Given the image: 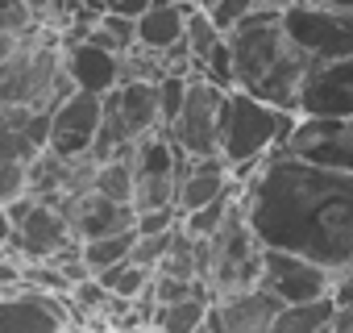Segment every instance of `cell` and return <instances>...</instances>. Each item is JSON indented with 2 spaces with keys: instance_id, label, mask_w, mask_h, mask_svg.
Here are the masks:
<instances>
[{
  "instance_id": "1",
  "label": "cell",
  "mask_w": 353,
  "mask_h": 333,
  "mask_svg": "<svg viewBox=\"0 0 353 333\" xmlns=\"http://www.w3.org/2000/svg\"><path fill=\"white\" fill-rule=\"evenodd\" d=\"M241 213L266 250L299 254L332 275L353 271V175L266 154L241 180Z\"/></svg>"
},
{
  "instance_id": "2",
  "label": "cell",
  "mask_w": 353,
  "mask_h": 333,
  "mask_svg": "<svg viewBox=\"0 0 353 333\" xmlns=\"http://www.w3.org/2000/svg\"><path fill=\"white\" fill-rule=\"evenodd\" d=\"M225 42L233 59V88L258 96L262 104L295 113L312 59L287 38V30L279 21H241L225 34Z\"/></svg>"
},
{
  "instance_id": "3",
  "label": "cell",
  "mask_w": 353,
  "mask_h": 333,
  "mask_svg": "<svg viewBox=\"0 0 353 333\" xmlns=\"http://www.w3.org/2000/svg\"><path fill=\"white\" fill-rule=\"evenodd\" d=\"M295 117L299 113H287V108H274V104H262L258 96L233 88L225 96V121H221V158L229 162L233 180H245L254 166L274 154L287 133L295 129Z\"/></svg>"
},
{
  "instance_id": "4",
  "label": "cell",
  "mask_w": 353,
  "mask_h": 333,
  "mask_svg": "<svg viewBox=\"0 0 353 333\" xmlns=\"http://www.w3.org/2000/svg\"><path fill=\"white\" fill-rule=\"evenodd\" d=\"M262 279V242L254 238L245 213H241V196L229 209V217L221 221V229L208 238V271H204V287L208 296H233L245 287H258Z\"/></svg>"
},
{
  "instance_id": "5",
  "label": "cell",
  "mask_w": 353,
  "mask_h": 333,
  "mask_svg": "<svg viewBox=\"0 0 353 333\" xmlns=\"http://www.w3.org/2000/svg\"><path fill=\"white\" fill-rule=\"evenodd\" d=\"M117 158L129 162L133 175V213L141 209H174V184H179V166H183V150L174 146L162 129H150L141 137H133Z\"/></svg>"
},
{
  "instance_id": "6",
  "label": "cell",
  "mask_w": 353,
  "mask_h": 333,
  "mask_svg": "<svg viewBox=\"0 0 353 333\" xmlns=\"http://www.w3.org/2000/svg\"><path fill=\"white\" fill-rule=\"evenodd\" d=\"M9 250L21 258V263H50L67 250H75V234H71V221L63 217V209L54 200H42V196H21L13 200L9 209Z\"/></svg>"
},
{
  "instance_id": "7",
  "label": "cell",
  "mask_w": 353,
  "mask_h": 333,
  "mask_svg": "<svg viewBox=\"0 0 353 333\" xmlns=\"http://www.w3.org/2000/svg\"><path fill=\"white\" fill-rule=\"evenodd\" d=\"M225 88L208 84L204 75H188V92H183V108L170 121L166 137L179 146L188 158H204L221 150V121H225Z\"/></svg>"
},
{
  "instance_id": "8",
  "label": "cell",
  "mask_w": 353,
  "mask_h": 333,
  "mask_svg": "<svg viewBox=\"0 0 353 333\" xmlns=\"http://www.w3.org/2000/svg\"><path fill=\"white\" fill-rule=\"evenodd\" d=\"M279 26L287 30V38L312 63H328V59H349L353 55V13H336V9H320V5L291 0L287 13L279 17Z\"/></svg>"
},
{
  "instance_id": "9",
  "label": "cell",
  "mask_w": 353,
  "mask_h": 333,
  "mask_svg": "<svg viewBox=\"0 0 353 333\" xmlns=\"http://www.w3.org/2000/svg\"><path fill=\"white\" fill-rule=\"evenodd\" d=\"M279 150L353 175V117H295V129Z\"/></svg>"
},
{
  "instance_id": "10",
  "label": "cell",
  "mask_w": 353,
  "mask_h": 333,
  "mask_svg": "<svg viewBox=\"0 0 353 333\" xmlns=\"http://www.w3.org/2000/svg\"><path fill=\"white\" fill-rule=\"evenodd\" d=\"M274 300L283 304H303V300H320V296H332V283L336 275L299 258V254H287V250H266L262 246V279H258Z\"/></svg>"
},
{
  "instance_id": "11",
  "label": "cell",
  "mask_w": 353,
  "mask_h": 333,
  "mask_svg": "<svg viewBox=\"0 0 353 333\" xmlns=\"http://www.w3.org/2000/svg\"><path fill=\"white\" fill-rule=\"evenodd\" d=\"M299 117H353V55L312 63L299 84Z\"/></svg>"
},
{
  "instance_id": "12",
  "label": "cell",
  "mask_w": 353,
  "mask_h": 333,
  "mask_svg": "<svg viewBox=\"0 0 353 333\" xmlns=\"http://www.w3.org/2000/svg\"><path fill=\"white\" fill-rule=\"evenodd\" d=\"M67 329V304L54 292L38 287H9L0 296V333H59Z\"/></svg>"
},
{
  "instance_id": "13",
  "label": "cell",
  "mask_w": 353,
  "mask_h": 333,
  "mask_svg": "<svg viewBox=\"0 0 353 333\" xmlns=\"http://www.w3.org/2000/svg\"><path fill=\"white\" fill-rule=\"evenodd\" d=\"M96 133H100V96L71 92L67 100H59L50 108V142H46V150H54L59 158H75V154L92 150Z\"/></svg>"
},
{
  "instance_id": "14",
  "label": "cell",
  "mask_w": 353,
  "mask_h": 333,
  "mask_svg": "<svg viewBox=\"0 0 353 333\" xmlns=\"http://www.w3.org/2000/svg\"><path fill=\"white\" fill-rule=\"evenodd\" d=\"M42 200H54L63 209V217L71 221L75 242H92V238H104V234L133 229V209L100 196L96 188L92 192H79V196H42Z\"/></svg>"
},
{
  "instance_id": "15",
  "label": "cell",
  "mask_w": 353,
  "mask_h": 333,
  "mask_svg": "<svg viewBox=\"0 0 353 333\" xmlns=\"http://www.w3.org/2000/svg\"><path fill=\"white\" fill-rule=\"evenodd\" d=\"M279 308H283V300H274L258 283V287H245L233 296H216L208 304V325H216V333H270Z\"/></svg>"
},
{
  "instance_id": "16",
  "label": "cell",
  "mask_w": 353,
  "mask_h": 333,
  "mask_svg": "<svg viewBox=\"0 0 353 333\" xmlns=\"http://www.w3.org/2000/svg\"><path fill=\"white\" fill-rule=\"evenodd\" d=\"M241 180H233L229 162L221 154H204V158H183L179 166V184H174V213L188 217L204 204H212L216 196H225L229 188H237Z\"/></svg>"
},
{
  "instance_id": "17",
  "label": "cell",
  "mask_w": 353,
  "mask_h": 333,
  "mask_svg": "<svg viewBox=\"0 0 353 333\" xmlns=\"http://www.w3.org/2000/svg\"><path fill=\"white\" fill-rule=\"evenodd\" d=\"M59 63H63V75L71 79L75 92H92V96H104L121 84V55L88 42V38H75L67 46H59Z\"/></svg>"
},
{
  "instance_id": "18",
  "label": "cell",
  "mask_w": 353,
  "mask_h": 333,
  "mask_svg": "<svg viewBox=\"0 0 353 333\" xmlns=\"http://www.w3.org/2000/svg\"><path fill=\"white\" fill-rule=\"evenodd\" d=\"M188 9L192 0H150V9L133 21V34H137V46L150 50V55H162L170 46L183 42V21H188Z\"/></svg>"
},
{
  "instance_id": "19",
  "label": "cell",
  "mask_w": 353,
  "mask_h": 333,
  "mask_svg": "<svg viewBox=\"0 0 353 333\" xmlns=\"http://www.w3.org/2000/svg\"><path fill=\"white\" fill-rule=\"evenodd\" d=\"M332 296H320V300H303V304H283L270 333H332Z\"/></svg>"
},
{
  "instance_id": "20",
  "label": "cell",
  "mask_w": 353,
  "mask_h": 333,
  "mask_svg": "<svg viewBox=\"0 0 353 333\" xmlns=\"http://www.w3.org/2000/svg\"><path fill=\"white\" fill-rule=\"evenodd\" d=\"M208 304H212L208 296H188V300L162 304V308H154L150 329H158V333H192V329H200V325H204Z\"/></svg>"
},
{
  "instance_id": "21",
  "label": "cell",
  "mask_w": 353,
  "mask_h": 333,
  "mask_svg": "<svg viewBox=\"0 0 353 333\" xmlns=\"http://www.w3.org/2000/svg\"><path fill=\"white\" fill-rule=\"evenodd\" d=\"M133 242H137V234H133V229L104 234V238L79 242V258H83L88 275H96V271H104V267H112V263H125V258H129V250H133Z\"/></svg>"
},
{
  "instance_id": "22",
  "label": "cell",
  "mask_w": 353,
  "mask_h": 333,
  "mask_svg": "<svg viewBox=\"0 0 353 333\" xmlns=\"http://www.w3.org/2000/svg\"><path fill=\"white\" fill-rule=\"evenodd\" d=\"M83 38L96 42V46H104V50H112V55H125V50L137 46L133 21H129V17H112V13H96V17L88 21Z\"/></svg>"
},
{
  "instance_id": "23",
  "label": "cell",
  "mask_w": 353,
  "mask_h": 333,
  "mask_svg": "<svg viewBox=\"0 0 353 333\" xmlns=\"http://www.w3.org/2000/svg\"><path fill=\"white\" fill-rule=\"evenodd\" d=\"M221 38H225V34L212 26L208 9L192 5V9H188V21H183V46H188V55H192V75H196V67L204 63V55H208Z\"/></svg>"
},
{
  "instance_id": "24",
  "label": "cell",
  "mask_w": 353,
  "mask_h": 333,
  "mask_svg": "<svg viewBox=\"0 0 353 333\" xmlns=\"http://www.w3.org/2000/svg\"><path fill=\"white\" fill-rule=\"evenodd\" d=\"M237 196H241V184H237V188H229L225 196H216L212 204H204V209H196V213L179 217V225H183L192 238H212V234L221 229V221L229 217V209L237 204Z\"/></svg>"
},
{
  "instance_id": "25",
  "label": "cell",
  "mask_w": 353,
  "mask_h": 333,
  "mask_svg": "<svg viewBox=\"0 0 353 333\" xmlns=\"http://www.w3.org/2000/svg\"><path fill=\"white\" fill-rule=\"evenodd\" d=\"M100 196L117 200V204H129L133 200V175H129V162L125 158H108L100 162V171H96V184H92ZM133 209V204H129Z\"/></svg>"
},
{
  "instance_id": "26",
  "label": "cell",
  "mask_w": 353,
  "mask_h": 333,
  "mask_svg": "<svg viewBox=\"0 0 353 333\" xmlns=\"http://www.w3.org/2000/svg\"><path fill=\"white\" fill-rule=\"evenodd\" d=\"M154 92H158V129L166 133V129H170V121L179 117V108H183L188 75H162V79L154 84Z\"/></svg>"
},
{
  "instance_id": "27",
  "label": "cell",
  "mask_w": 353,
  "mask_h": 333,
  "mask_svg": "<svg viewBox=\"0 0 353 333\" xmlns=\"http://www.w3.org/2000/svg\"><path fill=\"white\" fill-rule=\"evenodd\" d=\"M196 75H204L208 84H216V88H225V92H233V59H229V42H225V38L204 55V63L196 67Z\"/></svg>"
},
{
  "instance_id": "28",
  "label": "cell",
  "mask_w": 353,
  "mask_h": 333,
  "mask_svg": "<svg viewBox=\"0 0 353 333\" xmlns=\"http://www.w3.org/2000/svg\"><path fill=\"white\" fill-rule=\"evenodd\" d=\"M21 196H30V171H26V162H0V209H9Z\"/></svg>"
},
{
  "instance_id": "29",
  "label": "cell",
  "mask_w": 353,
  "mask_h": 333,
  "mask_svg": "<svg viewBox=\"0 0 353 333\" xmlns=\"http://www.w3.org/2000/svg\"><path fill=\"white\" fill-rule=\"evenodd\" d=\"M170 234H174V225L166 229V234H141L137 242H133V250H129V263H137V267H158L162 263V254H166V246H170Z\"/></svg>"
},
{
  "instance_id": "30",
  "label": "cell",
  "mask_w": 353,
  "mask_h": 333,
  "mask_svg": "<svg viewBox=\"0 0 353 333\" xmlns=\"http://www.w3.org/2000/svg\"><path fill=\"white\" fill-rule=\"evenodd\" d=\"M200 9H208L212 26H216L221 34H229L233 26H241V21L250 17V9H254V0H212V5H200Z\"/></svg>"
},
{
  "instance_id": "31",
  "label": "cell",
  "mask_w": 353,
  "mask_h": 333,
  "mask_svg": "<svg viewBox=\"0 0 353 333\" xmlns=\"http://www.w3.org/2000/svg\"><path fill=\"white\" fill-rule=\"evenodd\" d=\"M34 13L21 5V0H0V34H17V38H26L30 30H34Z\"/></svg>"
},
{
  "instance_id": "32",
  "label": "cell",
  "mask_w": 353,
  "mask_h": 333,
  "mask_svg": "<svg viewBox=\"0 0 353 333\" xmlns=\"http://www.w3.org/2000/svg\"><path fill=\"white\" fill-rule=\"evenodd\" d=\"M71 304L79 308V312H104V304H108V292L88 275V279H79V283H71Z\"/></svg>"
},
{
  "instance_id": "33",
  "label": "cell",
  "mask_w": 353,
  "mask_h": 333,
  "mask_svg": "<svg viewBox=\"0 0 353 333\" xmlns=\"http://www.w3.org/2000/svg\"><path fill=\"white\" fill-rule=\"evenodd\" d=\"M170 225H179V213L174 209H141V213H133V234L141 238V234H166Z\"/></svg>"
},
{
  "instance_id": "34",
  "label": "cell",
  "mask_w": 353,
  "mask_h": 333,
  "mask_svg": "<svg viewBox=\"0 0 353 333\" xmlns=\"http://www.w3.org/2000/svg\"><path fill=\"white\" fill-rule=\"evenodd\" d=\"M100 5V13H112V17H129V21H137L145 9H150V0H96Z\"/></svg>"
},
{
  "instance_id": "35",
  "label": "cell",
  "mask_w": 353,
  "mask_h": 333,
  "mask_svg": "<svg viewBox=\"0 0 353 333\" xmlns=\"http://www.w3.org/2000/svg\"><path fill=\"white\" fill-rule=\"evenodd\" d=\"M332 304H353V271H349V275H336V283H332Z\"/></svg>"
},
{
  "instance_id": "36",
  "label": "cell",
  "mask_w": 353,
  "mask_h": 333,
  "mask_svg": "<svg viewBox=\"0 0 353 333\" xmlns=\"http://www.w3.org/2000/svg\"><path fill=\"white\" fill-rule=\"evenodd\" d=\"M332 333H353V304H336V312H332Z\"/></svg>"
},
{
  "instance_id": "37",
  "label": "cell",
  "mask_w": 353,
  "mask_h": 333,
  "mask_svg": "<svg viewBox=\"0 0 353 333\" xmlns=\"http://www.w3.org/2000/svg\"><path fill=\"white\" fill-rule=\"evenodd\" d=\"M303 5H320V9H336V13H353V0H303Z\"/></svg>"
},
{
  "instance_id": "38",
  "label": "cell",
  "mask_w": 353,
  "mask_h": 333,
  "mask_svg": "<svg viewBox=\"0 0 353 333\" xmlns=\"http://www.w3.org/2000/svg\"><path fill=\"white\" fill-rule=\"evenodd\" d=\"M17 42H21L17 34H0V63H5V59H9V55L17 50Z\"/></svg>"
},
{
  "instance_id": "39",
  "label": "cell",
  "mask_w": 353,
  "mask_h": 333,
  "mask_svg": "<svg viewBox=\"0 0 353 333\" xmlns=\"http://www.w3.org/2000/svg\"><path fill=\"white\" fill-rule=\"evenodd\" d=\"M9 234H13V225H9V213L0 209V246H9Z\"/></svg>"
},
{
  "instance_id": "40",
  "label": "cell",
  "mask_w": 353,
  "mask_h": 333,
  "mask_svg": "<svg viewBox=\"0 0 353 333\" xmlns=\"http://www.w3.org/2000/svg\"><path fill=\"white\" fill-rule=\"evenodd\" d=\"M192 333H216V325H208V316H204V325H200V329H192Z\"/></svg>"
},
{
  "instance_id": "41",
  "label": "cell",
  "mask_w": 353,
  "mask_h": 333,
  "mask_svg": "<svg viewBox=\"0 0 353 333\" xmlns=\"http://www.w3.org/2000/svg\"><path fill=\"white\" fill-rule=\"evenodd\" d=\"M183 5H188V0H183ZM192 5H196V0H192Z\"/></svg>"
},
{
  "instance_id": "42",
  "label": "cell",
  "mask_w": 353,
  "mask_h": 333,
  "mask_svg": "<svg viewBox=\"0 0 353 333\" xmlns=\"http://www.w3.org/2000/svg\"><path fill=\"white\" fill-rule=\"evenodd\" d=\"M59 333H67V329H59Z\"/></svg>"
},
{
  "instance_id": "43",
  "label": "cell",
  "mask_w": 353,
  "mask_h": 333,
  "mask_svg": "<svg viewBox=\"0 0 353 333\" xmlns=\"http://www.w3.org/2000/svg\"><path fill=\"white\" fill-rule=\"evenodd\" d=\"M0 296H5V292H0Z\"/></svg>"
}]
</instances>
